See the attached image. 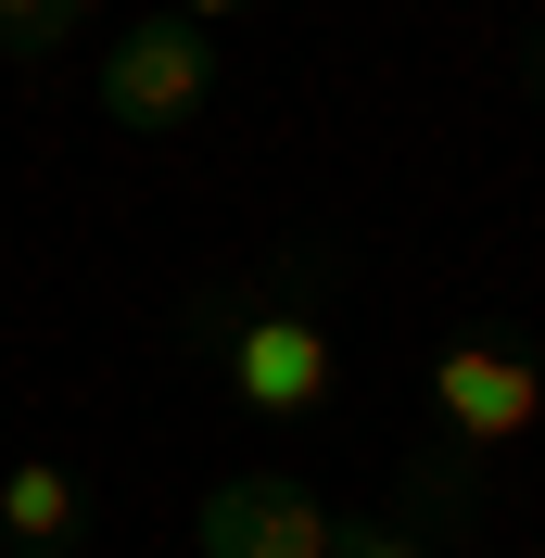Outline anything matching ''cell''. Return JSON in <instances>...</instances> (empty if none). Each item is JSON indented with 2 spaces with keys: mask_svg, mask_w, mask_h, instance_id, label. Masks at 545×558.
Here are the masks:
<instances>
[{
  "mask_svg": "<svg viewBox=\"0 0 545 558\" xmlns=\"http://www.w3.org/2000/svg\"><path fill=\"white\" fill-rule=\"evenodd\" d=\"M330 279H342V242H292L267 279H216V292L178 305V343L216 368V393H229L254 432H305V418H330L342 355H330V317H317Z\"/></svg>",
  "mask_w": 545,
  "mask_h": 558,
  "instance_id": "obj_1",
  "label": "cell"
},
{
  "mask_svg": "<svg viewBox=\"0 0 545 558\" xmlns=\"http://www.w3.org/2000/svg\"><path fill=\"white\" fill-rule=\"evenodd\" d=\"M545 418V355L520 343V330H495V317H470L457 343L432 355V432H444V470H482V457H508L520 432Z\"/></svg>",
  "mask_w": 545,
  "mask_h": 558,
  "instance_id": "obj_2",
  "label": "cell"
},
{
  "mask_svg": "<svg viewBox=\"0 0 545 558\" xmlns=\"http://www.w3.org/2000/svg\"><path fill=\"white\" fill-rule=\"evenodd\" d=\"M204 102H216V38H204V26L140 13V26L102 38V114H114V128L166 140V128H191Z\"/></svg>",
  "mask_w": 545,
  "mask_h": 558,
  "instance_id": "obj_3",
  "label": "cell"
},
{
  "mask_svg": "<svg viewBox=\"0 0 545 558\" xmlns=\"http://www.w3.org/2000/svg\"><path fill=\"white\" fill-rule=\"evenodd\" d=\"M191 546L204 558H330V508L292 470H229V483H204Z\"/></svg>",
  "mask_w": 545,
  "mask_h": 558,
  "instance_id": "obj_4",
  "label": "cell"
},
{
  "mask_svg": "<svg viewBox=\"0 0 545 558\" xmlns=\"http://www.w3.org/2000/svg\"><path fill=\"white\" fill-rule=\"evenodd\" d=\"M89 546V483L64 457H13L0 470V558H76Z\"/></svg>",
  "mask_w": 545,
  "mask_h": 558,
  "instance_id": "obj_5",
  "label": "cell"
},
{
  "mask_svg": "<svg viewBox=\"0 0 545 558\" xmlns=\"http://www.w3.org/2000/svg\"><path fill=\"white\" fill-rule=\"evenodd\" d=\"M89 13L102 0H0V38H13V64H51V51L89 38Z\"/></svg>",
  "mask_w": 545,
  "mask_h": 558,
  "instance_id": "obj_6",
  "label": "cell"
},
{
  "mask_svg": "<svg viewBox=\"0 0 545 558\" xmlns=\"http://www.w3.org/2000/svg\"><path fill=\"white\" fill-rule=\"evenodd\" d=\"M330 558H432V533L407 508H380V521H330Z\"/></svg>",
  "mask_w": 545,
  "mask_h": 558,
  "instance_id": "obj_7",
  "label": "cell"
},
{
  "mask_svg": "<svg viewBox=\"0 0 545 558\" xmlns=\"http://www.w3.org/2000/svg\"><path fill=\"white\" fill-rule=\"evenodd\" d=\"M178 26H204V38H229V26H254V13H267V0H166Z\"/></svg>",
  "mask_w": 545,
  "mask_h": 558,
  "instance_id": "obj_8",
  "label": "cell"
},
{
  "mask_svg": "<svg viewBox=\"0 0 545 558\" xmlns=\"http://www.w3.org/2000/svg\"><path fill=\"white\" fill-rule=\"evenodd\" d=\"M533 89H545V26H533Z\"/></svg>",
  "mask_w": 545,
  "mask_h": 558,
  "instance_id": "obj_9",
  "label": "cell"
},
{
  "mask_svg": "<svg viewBox=\"0 0 545 558\" xmlns=\"http://www.w3.org/2000/svg\"><path fill=\"white\" fill-rule=\"evenodd\" d=\"M508 558H545V546H508Z\"/></svg>",
  "mask_w": 545,
  "mask_h": 558,
  "instance_id": "obj_10",
  "label": "cell"
}]
</instances>
